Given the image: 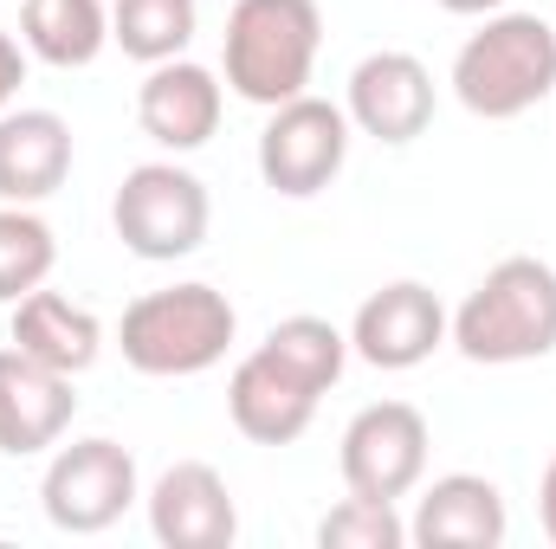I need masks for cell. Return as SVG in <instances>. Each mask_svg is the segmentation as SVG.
Returning a JSON list of instances; mask_svg holds the SVG:
<instances>
[{
    "instance_id": "cell-20",
    "label": "cell",
    "mask_w": 556,
    "mask_h": 549,
    "mask_svg": "<svg viewBox=\"0 0 556 549\" xmlns=\"http://www.w3.org/2000/svg\"><path fill=\"white\" fill-rule=\"evenodd\" d=\"M194 0H117L111 7V39L137 59V65H162L181 59L194 39Z\"/></svg>"
},
{
    "instance_id": "cell-5",
    "label": "cell",
    "mask_w": 556,
    "mask_h": 549,
    "mask_svg": "<svg viewBox=\"0 0 556 549\" xmlns=\"http://www.w3.org/2000/svg\"><path fill=\"white\" fill-rule=\"evenodd\" d=\"M214 220V201L201 188V175H188L181 162H142L124 175L117 201H111V227L117 240L149 259V266H175L188 253H201Z\"/></svg>"
},
{
    "instance_id": "cell-10",
    "label": "cell",
    "mask_w": 556,
    "mask_h": 549,
    "mask_svg": "<svg viewBox=\"0 0 556 549\" xmlns=\"http://www.w3.org/2000/svg\"><path fill=\"white\" fill-rule=\"evenodd\" d=\"M343 111H350V130L402 149V142L427 137V124H433V72L415 52H369L350 72Z\"/></svg>"
},
{
    "instance_id": "cell-9",
    "label": "cell",
    "mask_w": 556,
    "mask_h": 549,
    "mask_svg": "<svg viewBox=\"0 0 556 549\" xmlns=\"http://www.w3.org/2000/svg\"><path fill=\"white\" fill-rule=\"evenodd\" d=\"M440 343H446V310L420 278H395V284L369 291L350 323V356H363L369 369H389V375L420 369Z\"/></svg>"
},
{
    "instance_id": "cell-2",
    "label": "cell",
    "mask_w": 556,
    "mask_h": 549,
    "mask_svg": "<svg viewBox=\"0 0 556 549\" xmlns=\"http://www.w3.org/2000/svg\"><path fill=\"white\" fill-rule=\"evenodd\" d=\"M556 91V26L538 13H485V26L459 46L453 59V98L485 117V124H511L525 111H538Z\"/></svg>"
},
{
    "instance_id": "cell-16",
    "label": "cell",
    "mask_w": 556,
    "mask_h": 549,
    "mask_svg": "<svg viewBox=\"0 0 556 549\" xmlns=\"http://www.w3.org/2000/svg\"><path fill=\"white\" fill-rule=\"evenodd\" d=\"M317 401H324V395H311L298 375H285L266 349H253V356L233 369V382H227V413H233V426H240L253 446H291V439L311 426Z\"/></svg>"
},
{
    "instance_id": "cell-17",
    "label": "cell",
    "mask_w": 556,
    "mask_h": 549,
    "mask_svg": "<svg viewBox=\"0 0 556 549\" xmlns=\"http://www.w3.org/2000/svg\"><path fill=\"white\" fill-rule=\"evenodd\" d=\"M13 349L52 362L65 375H85L98 362V349H104V323L85 304H72L65 291H46L39 284V291H26L13 304Z\"/></svg>"
},
{
    "instance_id": "cell-18",
    "label": "cell",
    "mask_w": 556,
    "mask_h": 549,
    "mask_svg": "<svg viewBox=\"0 0 556 549\" xmlns=\"http://www.w3.org/2000/svg\"><path fill=\"white\" fill-rule=\"evenodd\" d=\"M20 39L33 59L78 72L111 46V7L104 0H26L20 7Z\"/></svg>"
},
{
    "instance_id": "cell-23",
    "label": "cell",
    "mask_w": 556,
    "mask_h": 549,
    "mask_svg": "<svg viewBox=\"0 0 556 549\" xmlns=\"http://www.w3.org/2000/svg\"><path fill=\"white\" fill-rule=\"evenodd\" d=\"M20 85H26V52H20L13 33H0V111H13Z\"/></svg>"
},
{
    "instance_id": "cell-13",
    "label": "cell",
    "mask_w": 556,
    "mask_h": 549,
    "mask_svg": "<svg viewBox=\"0 0 556 549\" xmlns=\"http://www.w3.org/2000/svg\"><path fill=\"white\" fill-rule=\"evenodd\" d=\"M220 104L227 98H220V78L207 65L162 59V65H149V78H142V91H137V124L155 149L188 155V149H201L220 130Z\"/></svg>"
},
{
    "instance_id": "cell-21",
    "label": "cell",
    "mask_w": 556,
    "mask_h": 549,
    "mask_svg": "<svg viewBox=\"0 0 556 549\" xmlns=\"http://www.w3.org/2000/svg\"><path fill=\"white\" fill-rule=\"evenodd\" d=\"M59 266V240L33 207H7L0 201V304H20L26 291H39Z\"/></svg>"
},
{
    "instance_id": "cell-15",
    "label": "cell",
    "mask_w": 556,
    "mask_h": 549,
    "mask_svg": "<svg viewBox=\"0 0 556 549\" xmlns=\"http://www.w3.org/2000/svg\"><path fill=\"white\" fill-rule=\"evenodd\" d=\"M72 175V124L59 111H0V201L39 207Z\"/></svg>"
},
{
    "instance_id": "cell-7",
    "label": "cell",
    "mask_w": 556,
    "mask_h": 549,
    "mask_svg": "<svg viewBox=\"0 0 556 549\" xmlns=\"http://www.w3.org/2000/svg\"><path fill=\"white\" fill-rule=\"evenodd\" d=\"M343 155H350V111L330 98H311V91L278 104L260 130V175L285 201L324 194L343 175Z\"/></svg>"
},
{
    "instance_id": "cell-24",
    "label": "cell",
    "mask_w": 556,
    "mask_h": 549,
    "mask_svg": "<svg viewBox=\"0 0 556 549\" xmlns=\"http://www.w3.org/2000/svg\"><path fill=\"white\" fill-rule=\"evenodd\" d=\"M538 518H544V537L556 544V459L544 465V485H538Z\"/></svg>"
},
{
    "instance_id": "cell-25",
    "label": "cell",
    "mask_w": 556,
    "mask_h": 549,
    "mask_svg": "<svg viewBox=\"0 0 556 549\" xmlns=\"http://www.w3.org/2000/svg\"><path fill=\"white\" fill-rule=\"evenodd\" d=\"M446 13H466V20H479V13H498L505 0H440Z\"/></svg>"
},
{
    "instance_id": "cell-19",
    "label": "cell",
    "mask_w": 556,
    "mask_h": 549,
    "mask_svg": "<svg viewBox=\"0 0 556 549\" xmlns=\"http://www.w3.org/2000/svg\"><path fill=\"white\" fill-rule=\"evenodd\" d=\"M266 356H273L285 375H298L311 395H330L337 382H343V362H350V336L330 323V317H285L266 330V343H260Z\"/></svg>"
},
{
    "instance_id": "cell-1",
    "label": "cell",
    "mask_w": 556,
    "mask_h": 549,
    "mask_svg": "<svg viewBox=\"0 0 556 549\" xmlns=\"http://www.w3.org/2000/svg\"><path fill=\"white\" fill-rule=\"evenodd\" d=\"M446 336L466 362L485 369H511V362H538L556 349V272L544 259L518 253L498 259L492 272L466 291V304L446 317Z\"/></svg>"
},
{
    "instance_id": "cell-3",
    "label": "cell",
    "mask_w": 556,
    "mask_h": 549,
    "mask_svg": "<svg viewBox=\"0 0 556 549\" xmlns=\"http://www.w3.org/2000/svg\"><path fill=\"white\" fill-rule=\"evenodd\" d=\"M317 46H324L317 0H233L220 65L247 104L278 111V104L304 98V85L317 72Z\"/></svg>"
},
{
    "instance_id": "cell-4",
    "label": "cell",
    "mask_w": 556,
    "mask_h": 549,
    "mask_svg": "<svg viewBox=\"0 0 556 549\" xmlns=\"http://www.w3.org/2000/svg\"><path fill=\"white\" fill-rule=\"evenodd\" d=\"M240 317L227 304V291L214 284H168V291H142L117 323V349L137 375H207L227 343H233Z\"/></svg>"
},
{
    "instance_id": "cell-11",
    "label": "cell",
    "mask_w": 556,
    "mask_h": 549,
    "mask_svg": "<svg viewBox=\"0 0 556 549\" xmlns=\"http://www.w3.org/2000/svg\"><path fill=\"white\" fill-rule=\"evenodd\" d=\"M78 413V395H72V375L26 356V349H0V452L7 459H33L46 446L65 439Z\"/></svg>"
},
{
    "instance_id": "cell-22",
    "label": "cell",
    "mask_w": 556,
    "mask_h": 549,
    "mask_svg": "<svg viewBox=\"0 0 556 549\" xmlns=\"http://www.w3.org/2000/svg\"><path fill=\"white\" fill-rule=\"evenodd\" d=\"M317 544L324 549H402L408 544V524L395 518L389 498H343L324 524H317Z\"/></svg>"
},
{
    "instance_id": "cell-8",
    "label": "cell",
    "mask_w": 556,
    "mask_h": 549,
    "mask_svg": "<svg viewBox=\"0 0 556 549\" xmlns=\"http://www.w3.org/2000/svg\"><path fill=\"white\" fill-rule=\"evenodd\" d=\"M427 413L415 401H376L343 426V485L356 498H408L420 478H427Z\"/></svg>"
},
{
    "instance_id": "cell-6",
    "label": "cell",
    "mask_w": 556,
    "mask_h": 549,
    "mask_svg": "<svg viewBox=\"0 0 556 549\" xmlns=\"http://www.w3.org/2000/svg\"><path fill=\"white\" fill-rule=\"evenodd\" d=\"M39 505H46L52 531L98 537V531H111L137 505V459L117 439H104V433L72 439V446L52 452V465L39 478Z\"/></svg>"
},
{
    "instance_id": "cell-14",
    "label": "cell",
    "mask_w": 556,
    "mask_h": 549,
    "mask_svg": "<svg viewBox=\"0 0 556 549\" xmlns=\"http://www.w3.org/2000/svg\"><path fill=\"white\" fill-rule=\"evenodd\" d=\"M511 531L505 518V491L479 472H446L420 491L408 544L420 549H498Z\"/></svg>"
},
{
    "instance_id": "cell-12",
    "label": "cell",
    "mask_w": 556,
    "mask_h": 549,
    "mask_svg": "<svg viewBox=\"0 0 556 549\" xmlns=\"http://www.w3.org/2000/svg\"><path fill=\"white\" fill-rule=\"evenodd\" d=\"M149 531L162 549H227L240 537V511L227 478L207 459H181L149 491Z\"/></svg>"
}]
</instances>
